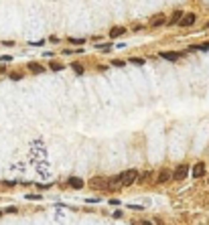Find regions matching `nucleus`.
Wrapping results in <instances>:
<instances>
[{
  "label": "nucleus",
  "mask_w": 209,
  "mask_h": 225,
  "mask_svg": "<svg viewBox=\"0 0 209 225\" xmlns=\"http://www.w3.org/2000/svg\"><path fill=\"white\" fill-rule=\"evenodd\" d=\"M0 215H2V211H0Z\"/></svg>",
  "instance_id": "obj_26"
},
{
  "label": "nucleus",
  "mask_w": 209,
  "mask_h": 225,
  "mask_svg": "<svg viewBox=\"0 0 209 225\" xmlns=\"http://www.w3.org/2000/svg\"><path fill=\"white\" fill-rule=\"evenodd\" d=\"M29 71H31V73H35V75H39V73H43V71H45V67H43V65H39V63H29Z\"/></svg>",
  "instance_id": "obj_12"
},
{
  "label": "nucleus",
  "mask_w": 209,
  "mask_h": 225,
  "mask_svg": "<svg viewBox=\"0 0 209 225\" xmlns=\"http://www.w3.org/2000/svg\"><path fill=\"white\" fill-rule=\"evenodd\" d=\"M203 174H205V162L199 160V162H195V166L191 169V177L193 179H201Z\"/></svg>",
  "instance_id": "obj_4"
},
{
  "label": "nucleus",
  "mask_w": 209,
  "mask_h": 225,
  "mask_svg": "<svg viewBox=\"0 0 209 225\" xmlns=\"http://www.w3.org/2000/svg\"><path fill=\"white\" fill-rule=\"evenodd\" d=\"M118 177H120V185H122V187H130V185H134V182L138 180L140 174H138L136 169H128V170H124V172H120Z\"/></svg>",
  "instance_id": "obj_1"
},
{
  "label": "nucleus",
  "mask_w": 209,
  "mask_h": 225,
  "mask_svg": "<svg viewBox=\"0 0 209 225\" xmlns=\"http://www.w3.org/2000/svg\"><path fill=\"white\" fill-rule=\"evenodd\" d=\"M69 43L71 45H83L85 41H83V39H75V37H69Z\"/></svg>",
  "instance_id": "obj_16"
},
{
  "label": "nucleus",
  "mask_w": 209,
  "mask_h": 225,
  "mask_svg": "<svg viewBox=\"0 0 209 225\" xmlns=\"http://www.w3.org/2000/svg\"><path fill=\"white\" fill-rule=\"evenodd\" d=\"M207 29H209V23H207Z\"/></svg>",
  "instance_id": "obj_25"
},
{
  "label": "nucleus",
  "mask_w": 209,
  "mask_h": 225,
  "mask_svg": "<svg viewBox=\"0 0 209 225\" xmlns=\"http://www.w3.org/2000/svg\"><path fill=\"white\" fill-rule=\"evenodd\" d=\"M89 189H95V191H108V179L106 177H93L89 180Z\"/></svg>",
  "instance_id": "obj_2"
},
{
  "label": "nucleus",
  "mask_w": 209,
  "mask_h": 225,
  "mask_svg": "<svg viewBox=\"0 0 209 225\" xmlns=\"http://www.w3.org/2000/svg\"><path fill=\"white\" fill-rule=\"evenodd\" d=\"M195 18H197V16H195L193 12L183 14V16H181V21H179V24H181V26H193V24H195Z\"/></svg>",
  "instance_id": "obj_5"
},
{
  "label": "nucleus",
  "mask_w": 209,
  "mask_h": 225,
  "mask_svg": "<svg viewBox=\"0 0 209 225\" xmlns=\"http://www.w3.org/2000/svg\"><path fill=\"white\" fill-rule=\"evenodd\" d=\"M161 57H163L164 61H171V63H175V61H179V57H181V53H171V51H163L161 53Z\"/></svg>",
  "instance_id": "obj_6"
},
{
  "label": "nucleus",
  "mask_w": 209,
  "mask_h": 225,
  "mask_svg": "<svg viewBox=\"0 0 209 225\" xmlns=\"http://www.w3.org/2000/svg\"><path fill=\"white\" fill-rule=\"evenodd\" d=\"M142 225H152V223L150 221H142Z\"/></svg>",
  "instance_id": "obj_24"
},
{
  "label": "nucleus",
  "mask_w": 209,
  "mask_h": 225,
  "mask_svg": "<svg viewBox=\"0 0 209 225\" xmlns=\"http://www.w3.org/2000/svg\"><path fill=\"white\" fill-rule=\"evenodd\" d=\"M98 51H102V53H108V51H112V43L108 41V43H100V45H95Z\"/></svg>",
  "instance_id": "obj_13"
},
{
  "label": "nucleus",
  "mask_w": 209,
  "mask_h": 225,
  "mask_svg": "<svg viewBox=\"0 0 209 225\" xmlns=\"http://www.w3.org/2000/svg\"><path fill=\"white\" fill-rule=\"evenodd\" d=\"M130 63L136 65V67H142V65H144V59H142V57H130Z\"/></svg>",
  "instance_id": "obj_14"
},
{
  "label": "nucleus",
  "mask_w": 209,
  "mask_h": 225,
  "mask_svg": "<svg viewBox=\"0 0 209 225\" xmlns=\"http://www.w3.org/2000/svg\"><path fill=\"white\" fill-rule=\"evenodd\" d=\"M26 199H31V201H43V195H26Z\"/></svg>",
  "instance_id": "obj_18"
},
{
  "label": "nucleus",
  "mask_w": 209,
  "mask_h": 225,
  "mask_svg": "<svg viewBox=\"0 0 209 225\" xmlns=\"http://www.w3.org/2000/svg\"><path fill=\"white\" fill-rule=\"evenodd\" d=\"M112 65H114V67H124V65H126V63H124V61H112Z\"/></svg>",
  "instance_id": "obj_19"
},
{
  "label": "nucleus",
  "mask_w": 209,
  "mask_h": 225,
  "mask_svg": "<svg viewBox=\"0 0 209 225\" xmlns=\"http://www.w3.org/2000/svg\"><path fill=\"white\" fill-rule=\"evenodd\" d=\"M124 33H126V26H114L110 31V39H118V37H122Z\"/></svg>",
  "instance_id": "obj_10"
},
{
  "label": "nucleus",
  "mask_w": 209,
  "mask_h": 225,
  "mask_svg": "<svg viewBox=\"0 0 209 225\" xmlns=\"http://www.w3.org/2000/svg\"><path fill=\"white\" fill-rule=\"evenodd\" d=\"M169 179H171V170H169V169H163L161 172H158V177H156L158 182H166Z\"/></svg>",
  "instance_id": "obj_11"
},
{
  "label": "nucleus",
  "mask_w": 209,
  "mask_h": 225,
  "mask_svg": "<svg viewBox=\"0 0 209 225\" xmlns=\"http://www.w3.org/2000/svg\"><path fill=\"white\" fill-rule=\"evenodd\" d=\"M130 209H134V211H142V207H138V205H128Z\"/></svg>",
  "instance_id": "obj_22"
},
{
  "label": "nucleus",
  "mask_w": 209,
  "mask_h": 225,
  "mask_svg": "<svg viewBox=\"0 0 209 225\" xmlns=\"http://www.w3.org/2000/svg\"><path fill=\"white\" fill-rule=\"evenodd\" d=\"M187 174H189V166H187V164H179V166L171 172V179L183 180V179H187Z\"/></svg>",
  "instance_id": "obj_3"
},
{
  "label": "nucleus",
  "mask_w": 209,
  "mask_h": 225,
  "mask_svg": "<svg viewBox=\"0 0 209 225\" xmlns=\"http://www.w3.org/2000/svg\"><path fill=\"white\" fill-rule=\"evenodd\" d=\"M21 77H23L21 73H10V79H21Z\"/></svg>",
  "instance_id": "obj_21"
},
{
  "label": "nucleus",
  "mask_w": 209,
  "mask_h": 225,
  "mask_svg": "<svg viewBox=\"0 0 209 225\" xmlns=\"http://www.w3.org/2000/svg\"><path fill=\"white\" fill-rule=\"evenodd\" d=\"M63 67H65V65H61V63H57V61H53V63H51V69H53V71H61Z\"/></svg>",
  "instance_id": "obj_17"
},
{
  "label": "nucleus",
  "mask_w": 209,
  "mask_h": 225,
  "mask_svg": "<svg viewBox=\"0 0 209 225\" xmlns=\"http://www.w3.org/2000/svg\"><path fill=\"white\" fill-rule=\"evenodd\" d=\"M43 43H45V41H35V43H31V45H35V47H43Z\"/></svg>",
  "instance_id": "obj_23"
},
{
  "label": "nucleus",
  "mask_w": 209,
  "mask_h": 225,
  "mask_svg": "<svg viewBox=\"0 0 209 225\" xmlns=\"http://www.w3.org/2000/svg\"><path fill=\"white\" fill-rule=\"evenodd\" d=\"M164 23H166V16L161 14V12H158L156 16H152V18H150V26H163Z\"/></svg>",
  "instance_id": "obj_7"
},
{
  "label": "nucleus",
  "mask_w": 209,
  "mask_h": 225,
  "mask_svg": "<svg viewBox=\"0 0 209 225\" xmlns=\"http://www.w3.org/2000/svg\"><path fill=\"white\" fill-rule=\"evenodd\" d=\"M0 61H4V63H8V61H12V57H10V55H2V57H0Z\"/></svg>",
  "instance_id": "obj_20"
},
{
  "label": "nucleus",
  "mask_w": 209,
  "mask_h": 225,
  "mask_svg": "<svg viewBox=\"0 0 209 225\" xmlns=\"http://www.w3.org/2000/svg\"><path fill=\"white\" fill-rule=\"evenodd\" d=\"M71 69H73V71H75L77 75H81L83 71H85V69H83V65H81V63H73V65H71Z\"/></svg>",
  "instance_id": "obj_15"
},
{
  "label": "nucleus",
  "mask_w": 209,
  "mask_h": 225,
  "mask_svg": "<svg viewBox=\"0 0 209 225\" xmlns=\"http://www.w3.org/2000/svg\"><path fill=\"white\" fill-rule=\"evenodd\" d=\"M181 16H183V10H175L173 14H171V18H166V24H169V26H173V24H179Z\"/></svg>",
  "instance_id": "obj_8"
},
{
  "label": "nucleus",
  "mask_w": 209,
  "mask_h": 225,
  "mask_svg": "<svg viewBox=\"0 0 209 225\" xmlns=\"http://www.w3.org/2000/svg\"><path fill=\"white\" fill-rule=\"evenodd\" d=\"M69 187L71 189H83L85 182H83V179H79V177H71L69 179Z\"/></svg>",
  "instance_id": "obj_9"
}]
</instances>
